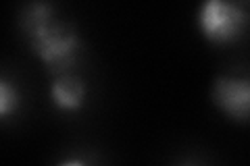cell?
I'll return each mask as SVG.
<instances>
[{
	"label": "cell",
	"mask_w": 250,
	"mask_h": 166,
	"mask_svg": "<svg viewBox=\"0 0 250 166\" xmlns=\"http://www.w3.org/2000/svg\"><path fill=\"white\" fill-rule=\"evenodd\" d=\"M54 9L50 4L38 2L23 13V31L29 37L31 52L48 67L54 75H65L73 67L80 37L75 31L61 21H54Z\"/></svg>",
	"instance_id": "cell-1"
},
{
	"label": "cell",
	"mask_w": 250,
	"mask_h": 166,
	"mask_svg": "<svg viewBox=\"0 0 250 166\" xmlns=\"http://www.w3.org/2000/svg\"><path fill=\"white\" fill-rule=\"evenodd\" d=\"M250 25V15L244 6L223 2V0H208L198 11V29L208 42L229 44L244 36Z\"/></svg>",
	"instance_id": "cell-2"
},
{
	"label": "cell",
	"mask_w": 250,
	"mask_h": 166,
	"mask_svg": "<svg viewBox=\"0 0 250 166\" xmlns=\"http://www.w3.org/2000/svg\"><path fill=\"white\" fill-rule=\"evenodd\" d=\"M210 98L213 104L233 121H250V77H217Z\"/></svg>",
	"instance_id": "cell-3"
},
{
	"label": "cell",
	"mask_w": 250,
	"mask_h": 166,
	"mask_svg": "<svg viewBox=\"0 0 250 166\" xmlns=\"http://www.w3.org/2000/svg\"><path fill=\"white\" fill-rule=\"evenodd\" d=\"M50 100L59 110H80L85 102V83L75 75H59L50 85Z\"/></svg>",
	"instance_id": "cell-4"
},
{
	"label": "cell",
	"mask_w": 250,
	"mask_h": 166,
	"mask_svg": "<svg viewBox=\"0 0 250 166\" xmlns=\"http://www.w3.org/2000/svg\"><path fill=\"white\" fill-rule=\"evenodd\" d=\"M19 90L15 88V85L11 81H6V79H2L0 81V116L6 118L13 110L19 108Z\"/></svg>",
	"instance_id": "cell-5"
},
{
	"label": "cell",
	"mask_w": 250,
	"mask_h": 166,
	"mask_svg": "<svg viewBox=\"0 0 250 166\" xmlns=\"http://www.w3.org/2000/svg\"><path fill=\"white\" fill-rule=\"evenodd\" d=\"M57 166H85V162L82 160H77V158H71V160H65V162H61Z\"/></svg>",
	"instance_id": "cell-6"
}]
</instances>
